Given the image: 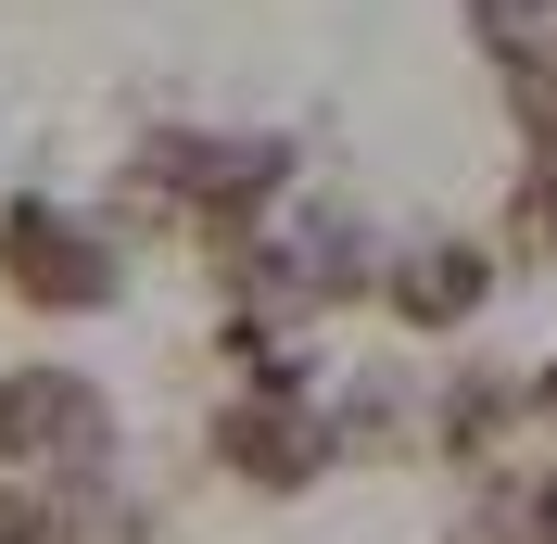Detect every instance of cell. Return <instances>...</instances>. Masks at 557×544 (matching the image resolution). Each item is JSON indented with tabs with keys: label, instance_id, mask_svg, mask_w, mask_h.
<instances>
[{
	"label": "cell",
	"instance_id": "obj_1",
	"mask_svg": "<svg viewBox=\"0 0 557 544\" xmlns=\"http://www.w3.org/2000/svg\"><path fill=\"white\" fill-rule=\"evenodd\" d=\"M102 443H114V406L76 368H13L0 380V456H26V469H102Z\"/></svg>",
	"mask_w": 557,
	"mask_h": 544
},
{
	"label": "cell",
	"instance_id": "obj_2",
	"mask_svg": "<svg viewBox=\"0 0 557 544\" xmlns=\"http://www.w3.org/2000/svg\"><path fill=\"white\" fill-rule=\"evenodd\" d=\"M0 279H13L26 305L64 317V305H102V292H114V254H102L89 228H64V215L26 203V215H0Z\"/></svg>",
	"mask_w": 557,
	"mask_h": 544
},
{
	"label": "cell",
	"instance_id": "obj_3",
	"mask_svg": "<svg viewBox=\"0 0 557 544\" xmlns=\"http://www.w3.org/2000/svg\"><path fill=\"white\" fill-rule=\"evenodd\" d=\"M494 292V267L469 254V240H418L406 267H393V305H406V330H469Z\"/></svg>",
	"mask_w": 557,
	"mask_h": 544
},
{
	"label": "cell",
	"instance_id": "obj_4",
	"mask_svg": "<svg viewBox=\"0 0 557 544\" xmlns=\"http://www.w3.org/2000/svg\"><path fill=\"white\" fill-rule=\"evenodd\" d=\"M228 469L292 494V481H317V469H330V431H317L305 406H242V418H228Z\"/></svg>",
	"mask_w": 557,
	"mask_h": 544
},
{
	"label": "cell",
	"instance_id": "obj_5",
	"mask_svg": "<svg viewBox=\"0 0 557 544\" xmlns=\"http://www.w3.org/2000/svg\"><path fill=\"white\" fill-rule=\"evenodd\" d=\"M469 38L507 51V64H545L557 51V0H469Z\"/></svg>",
	"mask_w": 557,
	"mask_h": 544
},
{
	"label": "cell",
	"instance_id": "obj_6",
	"mask_svg": "<svg viewBox=\"0 0 557 544\" xmlns=\"http://www.w3.org/2000/svg\"><path fill=\"white\" fill-rule=\"evenodd\" d=\"M520 114H532V152L557 165V51H545V64H520Z\"/></svg>",
	"mask_w": 557,
	"mask_h": 544
},
{
	"label": "cell",
	"instance_id": "obj_7",
	"mask_svg": "<svg viewBox=\"0 0 557 544\" xmlns=\"http://www.w3.org/2000/svg\"><path fill=\"white\" fill-rule=\"evenodd\" d=\"M0 544H76L64 507H0Z\"/></svg>",
	"mask_w": 557,
	"mask_h": 544
},
{
	"label": "cell",
	"instance_id": "obj_8",
	"mask_svg": "<svg viewBox=\"0 0 557 544\" xmlns=\"http://www.w3.org/2000/svg\"><path fill=\"white\" fill-rule=\"evenodd\" d=\"M520 228L557 254V165H532V190H520Z\"/></svg>",
	"mask_w": 557,
	"mask_h": 544
},
{
	"label": "cell",
	"instance_id": "obj_9",
	"mask_svg": "<svg viewBox=\"0 0 557 544\" xmlns=\"http://www.w3.org/2000/svg\"><path fill=\"white\" fill-rule=\"evenodd\" d=\"M532 532H545V544H557V469H545V481H532Z\"/></svg>",
	"mask_w": 557,
	"mask_h": 544
},
{
	"label": "cell",
	"instance_id": "obj_10",
	"mask_svg": "<svg viewBox=\"0 0 557 544\" xmlns=\"http://www.w3.org/2000/svg\"><path fill=\"white\" fill-rule=\"evenodd\" d=\"M532 406H545V418H557V368H545V380H532Z\"/></svg>",
	"mask_w": 557,
	"mask_h": 544
}]
</instances>
